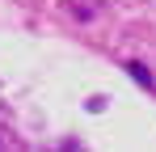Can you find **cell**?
Returning a JSON list of instances; mask_svg holds the SVG:
<instances>
[{"mask_svg": "<svg viewBox=\"0 0 156 152\" xmlns=\"http://www.w3.org/2000/svg\"><path fill=\"white\" fill-rule=\"evenodd\" d=\"M131 76H135V80H139L144 89H152V85H156L152 76H148V68H144V63H131Z\"/></svg>", "mask_w": 156, "mask_h": 152, "instance_id": "obj_1", "label": "cell"}]
</instances>
